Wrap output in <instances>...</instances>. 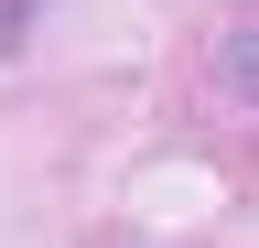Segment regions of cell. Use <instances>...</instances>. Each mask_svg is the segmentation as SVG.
I'll use <instances>...</instances> for the list:
<instances>
[{"label": "cell", "mask_w": 259, "mask_h": 248, "mask_svg": "<svg viewBox=\"0 0 259 248\" xmlns=\"http://www.w3.org/2000/svg\"><path fill=\"white\" fill-rule=\"evenodd\" d=\"M238 86H248V97H259V22H248V33H238Z\"/></svg>", "instance_id": "1"}]
</instances>
